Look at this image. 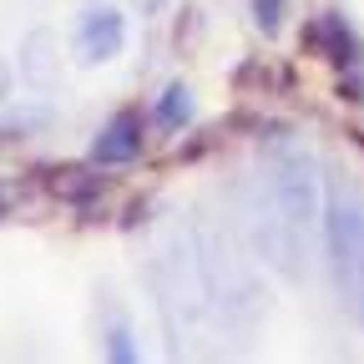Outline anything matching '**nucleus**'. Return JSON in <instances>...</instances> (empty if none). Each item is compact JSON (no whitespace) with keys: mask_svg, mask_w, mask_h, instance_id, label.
Here are the masks:
<instances>
[{"mask_svg":"<svg viewBox=\"0 0 364 364\" xmlns=\"http://www.w3.org/2000/svg\"><path fill=\"white\" fill-rule=\"evenodd\" d=\"M268 203L279 208L289 223H309L314 218V203H318V188H314V162L304 152H289L268 167Z\"/></svg>","mask_w":364,"mask_h":364,"instance_id":"2","label":"nucleus"},{"mask_svg":"<svg viewBox=\"0 0 364 364\" xmlns=\"http://www.w3.org/2000/svg\"><path fill=\"white\" fill-rule=\"evenodd\" d=\"M112 359H132V344H127V329H112Z\"/></svg>","mask_w":364,"mask_h":364,"instance_id":"7","label":"nucleus"},{"mask_svg":"<svg viewBox=\"0 0 364 364\" xmlns=\"http://www.w3.org/2000/svg\"><path fill=\"white\" fill-rule=\"evenodd\" d=\"M122 46H127V21H122L117 6L81 11V21H76V51H81V61H112Z\"/></svg>","mask_w":364,"mask_h":364,"instance_id":"3","label":"nucleus"},{"mask_svg":"<svg viewBox=\"0 0 364 364\" xmlns=\"http://www.w3.org/2000/svg\"><path fill=\"white\" fill-rule=\"evenodd\" d=\"M324 243L334 263V284L364 324V193L344 188V182L329 188V203H324Z\"/></svg>","mask_w":364,"mask_h":364,"instance_id":"1","label":"nucleus"},{"mask_svg":"<svg viewBox=\"0 0 364 364\" xmlns=\"http://www.w3.org/2000/svg\"><path fill=\"white\" fill-rule=\"evenodd\" d=\"M6 97H11V66L0 61V102H6Z\"/></svg>","mask_w":364,"mask_h":364,"instance_id":"8","label":"nucleus"},{"mask_svg":"<svg viewBox=\"0 0 364 364\" xmlns=\"http://www.w3.org/2000/svg\"><path fill=\"white\" fill-rule=\"evenodd\" d=\"M136 152H142V117H136V112H117L102 127V136L91 142V157H97L102 167H122Z\"/></svg>","mask_w":364,"mask_h":364,"instance_id":"4","label":"nucleus"},{"mask_svg":"<svg viewBox=\"0 0 364 364\" xmlns=\"http://www.w3.org/2000/svg\"><path fill=\"white\" fill-rule=\"evenodd\" d=\"M11 203H16V198H11V188H6V182H0V218L11 213Z\"/></svg>","mask_w":364,"mask_h":364,"instance_id":"9","label":"nucleus"},{"mask_svg":"<svg viewBox=\"0 0 364 364\" xmlns=\"http://www.w3.org/2000/svg\"><path fill=\"white\" fill-rule=\"evenodd\" d=\"M188 117H193V91L177 81V86H167V91H162V102H157V122H162V127H182Z\"/></svg>","mask_w":364,"mask_h":364,"instance_id":"5","label":"nucleus"},{"mask_svg":"<svg viewBox=\"0 0 364 364\" xmlns=\"http://www.w3.org/2000/svg\"><path fill=\"white\" fill-rule=\"evenodd\" d=\"M279 11H284V0H258V26H263L268 36H273V31H279V21H284Z\"/></svg>","mask_w":364,"mask_h":364,"instance_id":"6","label":"nucleus"}]
</instances>
